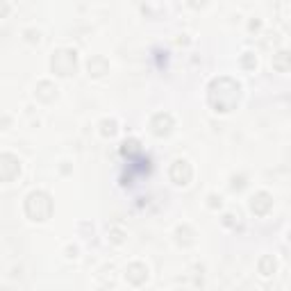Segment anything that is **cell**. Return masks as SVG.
Segmentation results:
<instances>
[{
    "label": "cell",
    "mask_w": 291,
    "mask_h": 291,
    "mask_svg": "<svg viewBox=\"0 0 291 291\" xmlns=\"http://www.w3.org/2000/svg\"><path fill=\"white\" fill-rule=\"evenodd\" d=\"M50 209H53L50 198L46 196V193H41V191L30 193L28 200H25V212H28V216H30V218H35V221H46V218L50 216Z\"/></svg>",
    "instance_id": "cell-1"
},
{
    "label": "cell",
    "mask_w": 291,
    "mask_h": 291,
    "mask_svg": "<svg viewBox=\"0 0 291 291\" xmlns=\"http://www.w3.org/2000/svg\"><path fill=\"white\" fill-rule=\"evenodd\" d=\"M214 87L216 89H221V82L218 80H214ZM239 103V84L237 82H232L230 84V89H221V96L218 98H212V105L218 109V112H230V109H234Z\"/></svg>",
    "instance_id": "cell-2"
},
{
    "label": "cell",
    "mask_w": 291,
    "mask_h": 291,
    "mask_svg": "<svg viewBox=\"0 0 291 291\" xmlns=\"http://www.w3.org/2000/svg\"><path fill=\"white\" fill-rule=\"evenodd\" d=\"M75 64H78V57L73 50H57L53 55V62H50L53 71L60 75H71L75 71Z\"/></svg>",
    "instance_id": "cell-3"
},
{
    "label": "cell",
    "mask_w": 291,
    "mask_h": 291,
    "mask_svg": "<svg viewBox=\"0 0 291 291\" xmlns=\"http://www.w3.org/2000/svg\"><path fill=\"white\" fill-rule=\"evenodd\" d=\"M171 178L175 184H189V180H191V166H189V162L178 159L171 168Z\"/></svg>",
    "instance_id": "cell-4"
},
{
    "label": "cell",
    "mask_w": 291,
    "mask_h": 291,
    "mask_svg": "<svg viewBox=\"0 0 291 291\" xmlns=\"http://www.w3.org/2000/svg\"><path fill=\"white\" fill-rule=\"evenodd\" d=\"M19 171H21L19 162H16L12 155H3V180H5V182H12V180L19 175Z\"/></svg>",
    "instance_id": "cell-5"
},
{
    "label": "cell",
    "mask_w": 291,
    "mask_h": 291,
    "mask_svg": "<svg viewBox=\"0 0 291 291\" xmlns=\"http://www.w3.org/2000/svg\"><path fill=\"white\" fill-rule=\"evenodd\" d=\"M271 205H273V200H271V196L268 193H257L255 198H252V202H250V207H252V212L255 214H266L268 209H271Z\"/></svg>",
    "instance_id": "cell-6"
},
{
    "label": "cell",
    "mask_w": 291,
    "mask_h": 291,
    "mask_svg": "<svg viewBox=\"0 0 291 291\" xmlns=\"http://www.w3.org/2000/svg\"><path fill=\"white\" fill-rule=\"evenodd\" d=\"M171 125H173V119L168 114H157L153 119V132L159 134V137H162V134H168L171 132Z\"/></svg>",
    "instance_id": "cell-7"
},
{
    "label": "cell",
    "mask_w": 291,
    "mask_h": 291,
    "mask_svg": "<svg viewBox=\"0 0 291 291\" xmlns=\"http://www.w3.org/2000/svg\"><path fill=\"white\" fill-rule=\"evenodd\" d=\"M146 277H148V271H146L143 264H132V266L128 268V280L134 282V284H141Z\"/></svg>",
    "instance_id": "cell-8"
},
{
    "label": "cell",
    "mask_w": 291,
    "mask_h": 291,
    "mask_svg": "<svg viewBox=\"0 0 291 291\" xmlns=\"http://www.w3.org/2000/svg\"><path fill=\"white\" fill-rule=\"evenodd\" d=\"M273 66H275L277 71H286V69H291V53H277L275 57H273Z\"/></svg>",
    "instance_id": "cell-9"
},
{
    "label": "cell",
    "mask_w": 291,
    "mask_h": 291,
    "mask_svg": "<svg viewBox=\"0 0 291 291\" xmlns=\"http://www.w3.org/2000/svg\"><path fill=\"white\" fill-rule=\"evenodd\" d=\"M89 73L94 75H105L107 73V62L103 60V57H96V60L89 62Z\"/></svg>",
    "instance_id": "cell-10"
},
{
    "label": "cell",
    "mask_w": 291,
    "mask_h": 291,
    "mask_svg": "<svg viewBox=\"0 0 291 291\" xmlns=\"http://www.w3.org/2000/svg\"><path fill=\"white\" fill-rule=\"evenodd\" d=\"M273 271H275V259H273V257H264V259L259 261V273L261 275H271Z\"/></svg>",
    "instance_id": "cell-11"
},
{
    "label": "cell",
    "mask_w": 291,
    "mask_h": 291,
    "mask_svg": "<svg viewBox=\"0 0 291 291\" xmlns=\"http://www.w3.org/2000/svg\"><path fill=\"white\" fill-rule=\"evenodd\" d=\"M100 125H103V134H105V137H112V134L116 132V123H114V121H103Z\"/></svg>",
    "instance_id": "cell-12"
},
{
    "label": "cell",
    "mask_w": 291,
    "mask_h": 291,
    "mask_svg": "<svg viewBox=\"0 0 291 291\" xmlns=\"http://www.w3.org/2000/svg\"><path fill=\"white\" fill-rule=\"evenodd\" d=\"M209 200H212V202H209L212 207H216V205H221V202H216V200H221V198H216V196H209Z\"/></svg>",
    "instance_id": "cell-13"
},
{
    "label": "cell",
    "mask_w": 291,
    "mask_h": 291,
    "mask_svg": "<svg viewBox=\"0 0 291 291\" xmlns=\"http://www.w3.org/2000/svg\"><path fill=\"white\" fill-rule=\"evenodd\" d=\"M112 237H114V241H121V239H123V237H121V232H116V230L112 232Z\"/></svg>",
    "instance_id": "cell-14"
}]
</instances>
